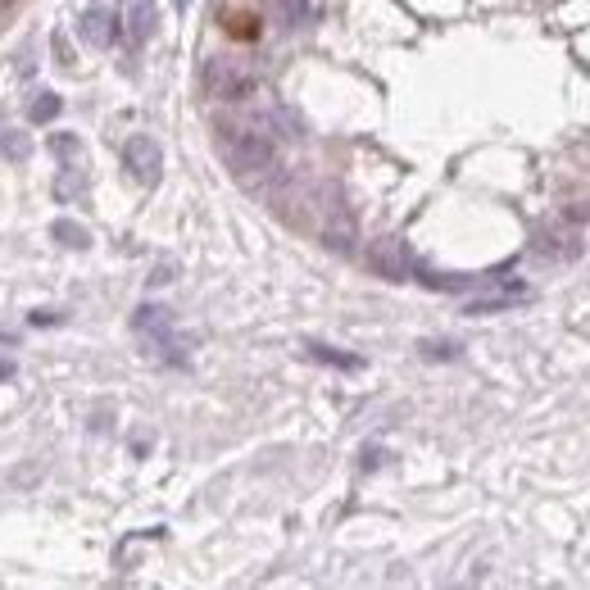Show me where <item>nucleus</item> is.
Masks as SVG:
<instances>
[{
    "label": "nucleus",
    "mask_w": 590,
    "mask_h": 590,
    "mask_svg": "<svg viewBox=\"0 0 590 590\" xmlns=\"http://www.w3.org/2000/svg\"><path fill=\"white\" fill-rule=\"evenodd\" d=\"M132 332H137L141 341L150 345V354H155V359H164V364H173V368H187L191 336H182V332L173 327V309H164V305H141L137 314H132Z\"/></svg>",
    "instance_id": "obj_1"
},
{
    "label": "nucleus",
    "mask_w": 590,
    "mask_h": 590,
    "mask_svg": "<svg viewBox=\"0 0 590 590\" xmlns=\"http://www.w3.org/2000/svg\"><path fill=\"white\" fill-rule=\"evenodd\" d=\"M218 155H223V164L236 177L268 173L277 164V146L264 132H250V128H218Z\"/></svg>",
    "instance_id": "obj_2"
},
{
    "label": "nucleus",
    "mask_w": 590,
    "mask_h": 590,
    "mask_svg": "<svg viewBox=\"0 0 590 590\" xmlns=\"http://www.w3.org/2000/svg\"><path fill=\"white\" fill-rule=\"evenodd\" d=\"M200 82H205V96H214V100H246L259 87L255 73L241 59H227V55H209L205 69H200Z\"/></svg>",
    "instance_id": "obj_3"
},
{
    "label": "nucleus",
    "mask_w": 590,
    "mask_h": 590,
    "mask_svg": "<svg viewBox=\"0 0 590 590\" xmlns=\"http://www.w3.org/2000/svg\"><path fill=\"white\" fill-rule=\"evenodd\" d=\"M123 168L137 177L141 187H155L159 173H164V150H159V141L146 137V132L128 137V141H123Z\"/></svg>",
    "instance_id": "obj_4"
},
{
    "label": "nucleus",
    "mask_w": 590,
    "mask_h": 590,
    "mask_svg": "<svg viewBox=\"0 0 590 590\" xmlns=\"http://www.w3.org/2000/svg\"><path fill=\"white\" fill-rule=\"evenodd\" d=\"M373 273L386 277V282H404L409 277V250H404L400 236H386L373 246Z\"/></svg>",
    "instance_id": "obj_5"
},
{
    "label": "nucleus",
    "mask_w": 590,
    "mask_h": 590,
    "mask_svg": "<svg viewBox=\"0 0 590 590\" xmlns=\"http://www.w3.org/2000/svg\"><path fill=\"white\" fill-rule=\"evenodd\" d=\"M78 32H82V41H87V46L105 50V46H114V37H118V19H114V14H105V10H87L78 19Z\"/></svg>",
    "instance_id": "obj_6"
},
{
    "label": "nucleus",
    "mask_w": 590,
    "mask_h": 590,
    "mask_svg": "<svg viewBox=\"0 0 590 590\" xmlns=\"http://www.w3.org/2000/svg\"><path fill=\"white\" fill-rule=\"evenodd\" d=\"M218 23H223V32L232 41H259L264 37V23H259V14H250V10H223Z\"/></svg>",
    "instance_id": "obj_7"
},
{
    "label": "nucleus",
    "mask_w": 590,
    "mask_h": 590,
    "mask_svg": "<svg viewBox=\"0 0 590 590\" xmlns=\"http://www.w3.org/2000/svg\"><path fill=\"white\" fill-rule=\"evenodd\" d=\"M150 32H155V0H137L128 14V41L132 46H146Z\"/></svg>",
    "instance_id": "obj_8"
},
{
    "label": "nucleus",
    "mask_w": 590,
    "mask_h": 590,
    "mask_svg": "<svg viewBox=\"0 0 590 590\" xmlns=\"http://www.w3.org/2000/svg\"><path fill=\"white\" fill-rule=\"evenodd\" d=\"M305 350H309V359L332 364V368H345V373H359V368H364V359H359V354H341L336 345H323V341H309Z\"/></svg>",
    "instance_id": "obj_9"
},
{
    "label": "nucleus",
    "mask_w": 590,
    "mask_h": 590,
    "mask_svg": "<svg viewBox=\"0 0 590 590\" xmlns=\"http://www.w3.org/2000/svg\"><path fill=\"white\" fill-rule=\"evenodd\" d=\"M522 300H527V286H513L509 295H486V300H472V305H463V314H472V318H482V314H500V309L522 305Z\"/></svg>",
    "instance_id": "obj_10"
},
{
    "label": "nucleus",
    "mask_w": 590,
    "mask_h": 590,
    "mask_svg": "<svg viewBox=\"0 0 590 590\" xmlns=\"http://www.w3.org/2000/svg\"><path fill=\"white\" fill-rule=\"evenodd\" d=\"M50 236L64 241L69 250H87L91 246V232L82 223H73V218H55V223H50Z\"/></svg>",
    "instance_id": "obj_11"
},
{
    "label": "nucleus",
    "mask_w": 590,
    "mask_h": 590,
    "mask_svg": "<svg viewBox=\"0 0 590 590\" xmlns=\"http://www.w3.org/2000/svg\"><path fill=\"white\" fill-rule=\"evenodd\" d=\"M50 155H59L64 164H82V155H87V150H82L78 132H55V137H50Z\"/></svg>",
    "instance_id": "obj_12"
},
{
    "label": "nucleus",
    "mask_w": 590,
    "mask_h": 590,
    "mask_svg": "<svg viewBox=\"0 0 590 590\" xmlns=\"http://www.w3.org/2000/svg\"><path fill=\"white\" fill-rule=\"evenodd\" d=\"M59 109H64V100L55 91H37L28 105V123H50V118H59Z\"/></svg>",
    "instance_id": "obj_13"
},
{
    "label": "nucleus",
    "mask_w": 590,
    "mask_h": 590,
    "mask_svg": "<svg viewBox=\"0 0 590 590\" xmlns=\"http://www.w3.org/2000/svg\"><path fill=\"white\" fill-rule=\"evenodd\" d=\"M0 155H5V159H19V164H23V159H28L32 155V141H28V132H5V137H0Z\"/></svg>",
    "instance_id": "obj_14"
},
{
    "label": "nucleus",
    "mask_w": 590,
    "mask_h": 590,
    "mask_svg": "<svg viewBox=\"0 0 590 590\" xmlns=\"http://www.w3.org/2000/svg\"><path fill=\"white\" fill-rule=\"evenodd\" d=\"M277 5V14H282L286 23H300L305 19V10H309V0H273Z\"/></svg>",
    "instance_id": "obj_15"
},
{
    "label": "nucleus",
    "mask_w": 590,
    "mask_h": 590,
    "mask_svg": "<svg viewBox=\"0 0 590 590\" xmlns=\"http://www.w3.org/2000/svg\"><path fill=\"white\" fill-rule=\"evenodd\" d=\"M423 354H432V359H454V354H459V345H445V341H432V345H423Z\"/></svg>",
    "instance_id": "obj_16"
},
{
    "label": "nucleus",
    "mask_w": 590,
    "mask_h": 590,
    "mask_svg": "<svg viewBox=\"0 0 590 590\" xmlns=\"http://www.w3.org/2000/svg\"><path fill=\"white\" fill-rule=\"evenodd\" d=\"M164 282H173V268H155V277H150V286H164Z\"/></svg>",
    "instance_id": "obj_17"
},
{
    "label": "nucleus",
    "mask_w": 590,
    "mask_h": 590,
    "mask_svg": "<svg viewBox=\"0 0 590 590\" xmlns=\"http://www.w3.org/2000/svg\"><path fill=\"white\" fill-rule=\"evenodd\" d=\"M32 323H37V327H46V323H59V314H50V309H37V314H32Z\"/></svg>",
    "instance_id": "obj_18"
},
{
    "label": "nucleus",
    "mask_w": 590,
    "mask_h": 590,
    "mask_svg": "<svg viewBox=\"0 0 590 590\" xmlns=\"http://www.w3.org/2000/svg\"><path fill=\"white\" fill-rule=\"evenodd\" d=\"M10 377H14V364L10 359H0V382H10Z\"/></svg>",
    "instance_id": "obj_19"
},
{
    "label": "nucleus",
    "mask_w": 590,
    "mask_h": 590,
    "mask_svg": "<svg viewBox=\"0 0 590 590\" xmlns=\"http://www.w3.org/2000/svg\"><path fill=\"white\" fill-rule=\"evenodd\" d=\"M187 5H191V0H177V10H187Z\"/></svg>",
    "instance_id": "obj_20"
}]
</instances>
